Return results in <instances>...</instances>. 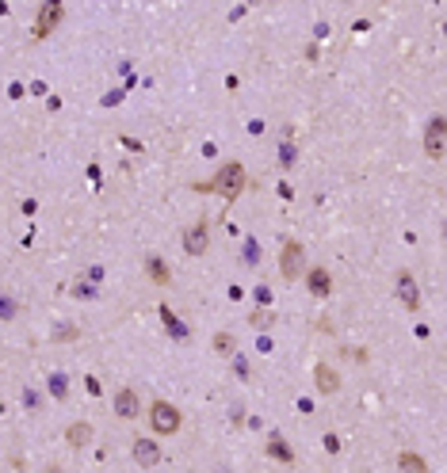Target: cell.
<instances>
[{"mask_svg": "<svg viewBox=\"0 0 447 473\" xmlns=\"http://www.w3.org/2000/svg\"><path fill=\"white\" fill-rule=\"evenodd\" d=\"M50 393L58 397V401H65V378L58 374V378H50Z\"/></svg>", "mask_w": 447, "mask_h": 473, "instance_id": "cell-19", "label": "cell"}, {"mask_svg": "<svg viewBox=\"0 0 447 473\" xmlns=\"http://www.w3.org/2000/svg\"><path fill=\"white\" fill-rule=\"evenodd\" d=\"M65 439H69V447H88L92 443V424H85V420H77V424H69V431H65Z\"/></svg>", "mask_w": 447, "mask_h": 473, "instance_id": "cell-12", "label": "cell"}, {"mask_svg": "<svg viewBox=\"0 0 447 473\" xmlns=\"http://www.w3.org/2000/svg\"><path fill=\"white\" fill-rule=\"evenodd\" d=\"M394 294H398V301H402L409 313H417V309H421V287H417V279L409 275V271H398V279H394Z\"/></svg>", "mask_w": 447, "mask_h": 473, "instance_id": "cell-3", "label": "cell"}, {"mask_svg": "<svg viewBox=\"0 0 447 473\" xmlns=\"http://www.w3.org/2000/svg\"><path fill=\"white\" fill-rule=\"evenodd\" d=\"M161 458H165V454H161V447H157L153 439H134V462H138V466L153 469Z\"/></svg>", "mask_w": 447, "mask_h": 473, "instance_id": "cell-8", "label": "cell"}, {"mask_svg": "<svg viewBox=\"0 0 447 473\" xmlns=\"http://www.w3.org/2000/svg\"><path fill=\"white\" fill-rule=\"evenodd\" d=\"M214 352H218V355H234L237 352V340L230 333H218V336H214Z\"/></svg>", "mask_w": 447, "mask_h": 473, "instance_id": "cell-17", "label": "cell"}, {"mask_svg": "<svg viewBox=\"0 0 447 473\" xmlns=\"http://www.w3.org/2000/svg\"><path fill=\"white\" fill-rule=\"evenodd\" d=\"M207 244H210L207 222H195V225L184 229V252H188V256H203V252H207Z\"/></svg>", "mask_w": 447, "mask_h": 473, "instance_id": "cell-6", "label": "cell"}, {"mask_svg": "<svg viewBox=\"0 0 447 473\" xmlns=\"http://www.w3.org/2000/svg\"><path fill=\"white\" fill-rule=\"evenodd\" d=\"M268 454H272V458H275V462H283V466H287V462H294V454H291V447H287V443H283V439H275V435H272V439H268Z\"/></svg>", "mask_w": 447, "mask_h": 473, "instance_id": "cell-15", "label": "cell"}, {"mask_svg": "<svg viewBox=\"0 0 447 473\" xmlns=\"http://www.w3.org/2000/svg\"><path fill=\"white\" fill-rule=\"evenodd\" d=\"M180 424H184V416H180L176 405H169V401H153V405H149V428H153L157 435H176V431H180Z\"/></svg>", "mask_w": 447, "mask_h": 473, "instance_id": "cell-2", "label": "cell"}, {"mask_svg": "<svg viewBox=\"0 0 447 473\" xmlns=\"http://www.w3.org/2000/svg\"><path fill=\"white\" fill-rule=\"evenodd\" d=\"M145 275L157 282V287H169V263H165L161 256H145Z\"/></svg>", "mask_w": 447, "mask_h": 473, "instance_id": "cell-11", "label": "cell"}, {"mask_svg": "<svg viewBox=\"0 0 447 473\" xmlns=\"http://www.w3.org/2000/svg\"><path fill=\"white\" fill-rule=\"evenodd\" d=\"M61 16H65V8L58 4V0H46V4L39 8V20H35V35H39V39H46V35H50L54 27L61 23Z\"/></svg>", "mask_w": 447, "mask_h": 473, "instance_id": "cell-7", "label": "cell"}, {"mask_svg": "<svg viewBox=\"0 0 447 473\" xmlns=\"http://www.w3.org/2000/svg\"><path fill=\"white\" fill-rule=\"evenodd\" d=\"M92 294H96L92 287H85V282H77V298H92Z\"/></svg>", "mask_w": 447, "mask_h": 473, "instance_id": "cell-22", "label": "cell"}, {"mask_svg": "<svg viewBox=\"0 0 447 473\" xmlns=\"http://www.w3.org/2000/svg\"><path fill=\"white\" fill-rule=\"evenodd\" d=\"M20 317V306H16V298L0 294V321H16Z\"/></svg>", "mask_w": 447, "mask_h": 473, "instance_id": "cell-18", "label": "cell"}, {"mask_svg": "<svg viewBox=\"0 0 447 473\" xmlns=\"http://www.w3.org/2000/svg\"><path fill=\"white\" fill-rule=\"evenodd\" d=\"M161 317H165V325H169V333H172L176 340H188V328H184L180 321L172 317V309H169V306H161Z\"/></svg>", "mask_w": 447, "mask_h": 473, "instance_id": "cell-16", "label": "cell"}, {"mask_svg": "<svg viewBox=\"0 0 447 473\" xmlns=\"http://www.w3.org/2000/svg\"><path fill=\"white\" fill-rule=\"evenodd\" d=\"M142 412V401H138L134 390H119L115 393V416L119 420H134V416Z\"/></svg>", "mask_w": 447, "mask_h": 473, "instance_id": "cell-10", "label": "cell"}, {"mask_svg": "<svg viewBox=\"0 0 447 473\" xmlns=\"http://www.w3.org/2000/svg\"><path fill=\"white\" fill-rule=\"evenodd\" d=\"M279 160H283V164H294V149L283 145V149H279Z\"/></svg>", "mask_w": 447, "mask_h": 473, "instance_id": "cell-21", "label": "cell"}, {"mask_svg": "<svg viewBox=\"0 0 447 473\" xmlns=\"http://www.w3.org/2000/svg\"><path fill=\"white\" fill-rule=\"evenodd\" d=\"M424 153L432 157V160H440L447 153V126H443L440 115L428 122V130H424Z\"/></svg>", "mask_w": 447, "mask_h": 473, "instance_id": "cell-5", "label": "cell"}, {"mask_svg": "<svg viewBox=\"0 0 447 473\" xmlns=\"http://www.w3.org/2000/svg\"><path fill=\"white\" fill-rule=\"evenodd\" d=\"M279 271H283L287 282H294L302 275V244L298 241H283V252H279Z\"/></svg>", "mask_w": 447, "mask_h": 473, "instance_id": "cell-4", "label": "cell"}, {"mask_svg": "<svg viewBox=\"0 0 447 473\" xmlns=\"http://www.w3.org/2000/svg\"><path fill=\"white\" fill-rule=\"evenodd\" d=\"M398 469H402V473H428V462L417 450H402V454H398Z\"/></svg>", "mask_w": 447, "mask_h": 473, "instance_id": "cell-14", "label": "cell"}, {"mask_svg": "<svg viewBox=\"0 0 447 473\" xmlns=\"http://www.w3.org/2000/svg\"><path fill=\"white\" fill-rule=\"evenodd\" d=\"M50 473H58V469H50Z\"/></svg>", "mask_w": 447, "mask_h": 473, "instance_id": "cell-23", "label": "cell"}, {"mask_svg": "<svg viewBox=\"0 0 447 473\" xmlns=\"http://www.w3.org/2000/svg\"><path fill=\"white\" fill-rule=\"evenodd\" d=\"M314 382H318V393H325V397H333L340 390V374L333 371L329 363H318L314 366Z\"/></svg>", "mask_w": 447, "mask_h": 473, "instance_id": "cell-9", "label": "cell"}, {"mask_svg": "<svg viewBox=\"0 0 447 473\" xmlns=\"http://www.w3.org/2000/svg\"><path fill=\"white\" fill-rule=\"evenodd\" d=\"M256 301H260V306H272V290H268V287H256Z\"/></svg>", "mask_w": 447, "mask_h": 473, "instance_id": "cell-20", "label": "cell"}, {"mask_svg": "<svg viewBox=\"0 0 447 473\" xmlns=\"http://www.w3.org/2000/svg\"><path fill=\"white\" fill-rule=\"evenodd\" d=\"M195 191H218L222 198H234L245 191V168L237 164V160H230V164H222V172L210 179V184H195Z\"/></svg>", "mask_w": 447, "mask_h": 473, "instance_id": "cell-1", "label": "cell"}, {"mask_svg": "<svg viewBox=\"0 0 447 473\" xmlns=\"http://www.w3.org/2000/svg\"><path fill=\"white\" fill-rule=\"evenodd\" d=\"M306 282H310V290H314V294H318V298H325V294H329V290H333V279H329V271H325V268H314V271H306Z\"/></svg>", "mask_w": 447, "mask_h": 473, "instance_id": "cell-13", "label": "cell"}]
</instances>
